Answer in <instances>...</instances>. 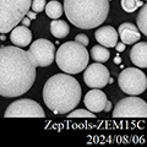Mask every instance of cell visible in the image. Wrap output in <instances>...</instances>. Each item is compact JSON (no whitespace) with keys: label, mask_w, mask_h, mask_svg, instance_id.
<instances>
[{"label":"cell","mask_w":147,"mask_h":147,"mask_svg":"<svg viewBox=\"0 0 147 147\" xmlns=\"http://www.w3.org/2000/svg\"><path fill=\"white\" fill-rule=\"evenodd\" d=\"M28 53L36 66L44 67L53 64L55 58V45L45 38H39L31 44Z\"/></svg>","instance_id":"9c48e42d"},{"label":"cell","mask_w":147,"mask_h":147,"mask_svg":"<svg viewBox=\"0 0 147 147\" xmlns=\"http://www.w3.org/2000/svg\"><path fill=\"white\" fill-rule=\"evenodd\" d=\"M45 12H47V15L53 18V20H57V18H59L61 15H63V5L59 1H57V0H53V1H50L48 4H45Z\"/></svg>","instance_id":"e0dca14e"},{"label":"cell","mask_w":147,"mask_h":147,"mask_svg":"<svg viewBox=\"0 0 147 147\" xmlns=\"http://www.w3.org/2000/svg\"><path fill=\"white\" fill-rule=\"evenodd\" d=\"M107 96L104 92H102L99 88H93L90 92H87L85 96V105L87 109L91 110L92 113H99L103 112L105 105H107Z\"/></svg>","instance_id":"8fae6325"},{"label":"cell","mask_w":147,"mask_h":147,"mask_svg":"<svg viewBox=\"0 0 147 147\" xmlns=\"http://www.w3.org/2000/svg\"><path fill=\"white\" fill-rule=\"evenodd\" d=\"M50 32L55 38L60 39V38H65L70 32V27L66 24L65 21H61L57 18V20H53L52 24H50Z\"/></svg>","instance_id":"2e32d148"},{"label":"cell","mask_w":147,"mask_h":147,"mask_svg":"<svg viewBox=\"0 0 147 147\" xmlns=\"http://www.w3.org/2000/svg\"><path fill=\"white\" fill-rule=\"evenodd\" d=\"M21 21H22V24H24L25 26H28V25H30V22H31V20H30V18L27 17V16H25V17L22 18Z\"/></svg>","instance_id":"484cf974"},{"label":"cell","mask_w":147,"mask_h":147,"mask_svg":"<svg viewBox=\"0 0 147 147\" xmlns=\"http://www.w3.org/2000/svg\"><path fill=\"white\" fill-rule=\"evenodd\" d=\"M94 114L91 110H86V109H76V110H71V113L69 112L67 118H93Z\"/></svg>","instance_id":"44dd1931"},{"label":"cell","mask_w":147,"mask_h":147,"mask_svg":"<svg viewBox=\"0 0 147 147\" xmlns=\"http://www.w3.org/2000/svg\"><path fill=\"white\" fill-rule=\"evenodd\" d=\"M75 42L80 43V44H82V45H85V47H86V45L90 43V38L86 34H77L75 37Z\"/></svg>","instance_id":"603a6c76"},{"label":"cell","mask_w":147,"mask_h":147,"mask_svg":"<svg viewBox=\"0 0 147 147\" xmlns=\"http://www.w3.org/2000/svg\"><path fill=\"white\" fill-rule=\"evenodd\" d=\"M57 64L65 74H79L88 65L90 55L85 45L77 42H66L55 54Z\"/></svg>","instance_id":"277c9868"},{"label":"cell","mask_w":147,"mask_h":147,"mask_svg":"<svg viewBox=\"0 0 147 147\" xmlns=\"http://www.w3.org/2000/svg\"><path fill=\"white\" fill-rule=\"evenodd\" d=\"M130 59L137 67L145 69L147 66V43L141 42L135 44L130 50Z\"/></svg>","instance_id":"9a60e30c"},{"label":"cell","mask_w":147,"mask_h":147,"mask_svg":"<svg viewBox=\"0 0 147 147\" xmlns=\"http://www.w3.org/2000/svg\"><path fill=\"white\" fill-rule=\"evenodd\" d=\"M113 118H146L147 104L139 97H126L119 100L113 110Z\"/></svg>","instance_id":"52a82bcc"},{"label":"cell","mask_w":147,"mask_h":147,"mask_svg":"<svg viewBox=\"0 0 147 147\" xmlns=\"http://www.w3.org/2000/svg\"><path fill=\"white\" fill-rule=\"evenodd\" d=\"M118 82L120 90L130 96L141 94L147 87L146 75L136 67H127L123 70L119 75Z\"/></svg>","instance_id":"8992f818"},{"label":"cell","mask_w":147,"mask_h":147,"mask_svg":"<svg viewBox=\"0 0 147 147\" xmlns=\"http://www.w3.org/2000/svg\"><path fill=\"white\" fill-rule=\"evenodd\" d=\"M109 70L100 63L91 64L84 74L85 84L91 88H103L109 84Z\"/></svg>","instance_id":"30bf717a"},{"label":"cell","mask_w":147,"mask_h":147,"mask_svg":"<svg viewBox=\"0 0 147 147\" xmlns=\"http://www.w3.org/2000/svg\"><path fill=\"white\" fill-rule=\"evenodd\" d=\"M118 36L121 38V42L124 44H134L139 42L141 38L139 28L135 25L130 24V22H125V24H121L119 26Z\"/></svg>","instance_id":"4fadbf2b"},{"label":"cell","mask_w":147,"mask_h":147,"mask_svg":"<svg viewBox=\"0 0 147 147\" xmlns=\"http://www.w3.org/2000/svg\"><path fill=\"white\" fill-rule=\"evenodd\" d=\"M104 110H105V112H110V110H112V103H110L109 100H107V105H105Z\"/></svg>","instance_id":"4316f807"},{"label":"cell","mask_w":147,"mask_h":147,"mask_svg":"<svg viewBox=\"0 0 147 147\" xmlns=\"http://www.w3.org/2000/svg\"><path fill=\"white\" fill-rule=\"evenodd\" d=\"M45 105L54 114H65L77 107L81 99V86L75 77L66 74H57L43 87Z\"/></svg>","instance_id":"7a4b0ae2"},{"label":"cell","mask_w":147,"mask_h":147,"mask_svg":"<svg viewBox=\"0 0 147 147\" xmlns=\"http://www.w3.org/2000/svg\"><path fill=\"white\" fill-rule=\"evenodd\" d=\"M94 37L97 42L107 48H112L118 43V32L112 26H103L96 31Z\"/></svg>","instance_id":"7c38bea8"},{"label":"cell","mask_w":147,"mask_h":147,"mask_svg":"<svg viewBox=\"0 0 147 147\" xmlns=\"http://www.w3.org/2000/svg\"><path fill=\"white\" fill-rule=\"evenodd\" d=\"M10 39L16 47L24 48L30 45L32 42V32L27 28V26H16L10 31Z\"/></svg>","instance_id":"5bb4252c"},{"label":"cell","mask_w":147,"mask_h":147,"mask_svg":"<svg viewBox=\"0 0 147 147\" xmlns=\"http://www.w3.org/2000/svg\"><path fill=\"white\" fill-rule=\"evenodd\" d=\"M67 20L79 28L91 30L107 20L109 0H64Z\"/></svg>","instance_id":"3957f363"},{"label":"cell","mask_w":147,"mask_h":147,"mask_svg":"<svg viewBox=\"0 0 147 147\" xmlns=\"http://www.w3.org/2000/svg\"><path fill=\"white\" fill-rule=\"evenodd\" d=\"M45 0H32L31 1V7L34 12H40L44 10V6H45Z\"/></svg>","instance_id":"7402d4cb"},{"label":"cell","mask_w":147,"mask_h":147,"mask_svg":"<svg viewBox=\"0 0 147 147\" xmlns=\"http://www.w3.org/2000/svg\"><path fill=\"white\" fill-rule=\"evenodd\" d=\"M91 57L97 63H105L109 59L110 53L108 52V49H105V47L99 44V45H94L91 49Z\"/></svg>","instance_id":"ac0fdd59"},{"label":"cell","mask_w":147,"mask_h":147,"mask_svg":"<svg viewBox=\"0 0 147 147\" xmlns=\"http://www.w3.org/2000/svg\"><path fill=\"white\" fill-rule=\"evenodd\" d=\"M5 118H44L42 107L32 99H18L12 102L4 113Z\"/></svg>","instance_id":"ba28073f"},{"label":"cell","mask_w":147,"mask_h":147,"mask_svg":"<svg viewBox=\"0 0 147 147\" xmlns=\"http://www.w3.org/2000/svg\"><path fill=\"white\" fill-rule=\"evenodd\" d=\"M26 16L30 18V20H34V18L37 17V15H36V12L33 11V12H30V10L27 11V13H26Z\"/></svg>","instance_id":"d4e9b609"},{"label":"cell","mask_w":147,"mask_h":147,"mask_svg":"<svg viewBox=\"0 0 147 147\" xmlns=\"http://www.w3.org/2000/svg\"><path fill=\"white\" fill-rule=\"evenodd\" d=\"M146 17H147V6L146 4H142L141 6V10L137 15V28H139L140 32H142V34H147V21H146Z\"/></svg>","instance_id":"d6986e66"},{"label":"cell","mask_w":147,"mask_h":147,"mask_svg":"<svg viewBox=\"0 0 147 147\" xmlns=\"http://www.w3.org/2000/svg\"><path fill=\"white\" fill-rule=\"evenodd\" d=\"M32 0H0V33H9L26 16Z\"/></svg>","instance_id":"5b68a950"},{"label":"cell","mask_w":147,"mask_h":147,"mask_svg":"<svg viewBox=\"0 0 147 147\" xmlns=\"http://www.w3.org/2000/svg\"><path fill=\"white\" fill-rule=\"evenodd\" d=\"M114 47L117 48L118 52H124V49H125V44L121 42V43H117L115 45H114Z\"/></svg>","instance_id":"cb8c5ba5"},{"label":"cell","mask_w":147,"mask_h":147,"mask_svg":"<svg viewBox=\"0 0 147 147\" xmlns=\"http://www.w3.org/2000/svg\"><path fill=\"white\" fill-rule=\"evenodd\" d=\"M142 6V0H121V7L125 12H134Z\"/></svg>","instance_id":"ffe728a7"},{"label":"cell","mask_w":147,"mask_h":147,"mask_svg":"<svg viewBox=\"0 0 147 147\" xmlns=\"http://www.w3.org/2000/svg\"><path fill=\"white\" fill-rule=\"evenodd\" d=\"M36 64L28 52L20 47L0 48V96L18 97L36 80Z\"/></svg>","instance_id":"6da1fadb"}]
</instances>
